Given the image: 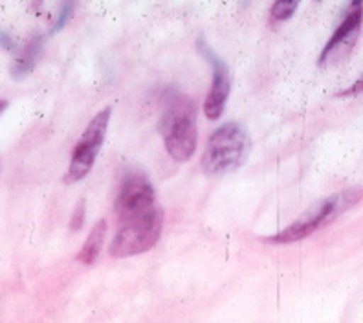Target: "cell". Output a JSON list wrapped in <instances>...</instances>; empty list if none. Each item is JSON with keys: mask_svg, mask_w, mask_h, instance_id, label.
<instances>
[{"mask_svg": "<svg viewBox=\"0 0 363 323\" xmlns=\"http://www.w3.org/2000/svg\"><path fill=\"white\" fill-rule=\"evenodd\" d=\"M111 116L112 106H105L90 121L89 127L84 128L83 136L79 138L76 149L72 153L70 165H68V171L65 175V182L67 184L83 180L92 171L94 162L98 158L99 149H101L103 142H105V134L106 128H108V124H111Z\"/></svg>", "mask_w": 363, "mask_h": 323, "instance_id": "obj_5", "label": "cell"}, {"mask_svg": "<svg viewBox=\"0 0 363 323\" xmlns=\"http://www.w3.org/2000/svg\"><path fill=\"white\" fill-rule=\"evenodd\" d=\"M6 106H8V102H6V99H0V114L4 112Z\"/></svg>", "mask_w": 363, "mask_h": 323, "instance_id": "obj_16", "label": "cell"}, {"mask_svg": "<svg viewBox=\"0 0 363 323\" xmlns=\"http://www.w3.org/2000/svg\"><path fill=\"white\" fill-rule=\"evenodd\" d=\"M158 208L152 182L142 171H130L121 180L118 199H116V215L120 221L140 217Z\"/></svg>", "mask_w": 363, "mask_h": 323, "instance_id": "obj_6", "label": "cell"}, {"mask_svg": "<svg viewBox=\"0 0 363 323\" xmlns=\"http://www.w3.org/2000/svg\"><path fill=\"white\" fill-rule=\"evenodd\" d=\"M105 234H106V222L99 221L98 224L94 226L92 231H90L89 239L84 241L81 252L77 253V261L84 263V265H94V263L98 261V257L103 248V241H105Z\"/></svg>", "mask_w": 363, "mask_h": 323, "instance_id": "obj_10", "label": "cell"}, {"mask_svg": "<svg viewBox=\"0 0 363 323\" xmlns=\"http://www.w3.org/2000/svg\"><path fill=\"white\" fill-rule=\"evenodd\" d=\"M248 150V131L237 121H228L209 136L202 155V169L208 175L231 173L242 165Z\"/></svg>", "mask_w": 363, "mask_h": 323, "instance_id": "obj_2", "label": "cell"}, {"mask_svg": "<svg viewBox=\"0 0 363 323\" xmlns=\"http://www.w3.org/2000/svg\"><path fill=\"white\" fill-rule=\"evenodd\" d=\"M83 221H84V204L79 202L76 213H74V217H72V230H76V231L81 230Z\"/></svg>", "mask_w": 363, "mask_h": 323, "instance_id": "obj_13", "label": "cell"}, {"mask_svg": "<svg viewBox=\"0 0 363 323\" xmlns=\"http://www.w3.org/2000/svg\"><path fill=\"white\" fill-rule=\"evenodd\" d=\"M363 21V4L362 2H352L347 8L343 21L334 31V35L327 43L321 55H319V65H330V62H337L341 59H345L350 53V50L354 48L356 40L359 35V28H362Z\"/></svg>", "mask_w": 363, "mask_h": 323, "instance_id": "obj_7", "label": "cell"}, {"mask_svg": "<svg viewBox=\"0 0 363 323\" xmlns=\"http://www.w3.org/2000/svg\"><path fill=\"white\" fill-rule=\"evenodd\" d=\"M162 228H164V209L160 206L145 215L120 221V228L112 239L108 253L121 259V257L149 252L158 243Z\"/></svg>", "mask_w": 363, "mask_h": 323, "instance_id": "obj_4", "label": "cell"}, {"mask_svg": "<svg viewBox=\"0 0 363 323\" xmlns=\"http://www.w3.org/2000/svg\"><path fill=\"white\" fill-rule=\"evenodd\" d=\"M74 8H76V6L72 4V2H65V4H62L61 11H59L57 21H55V23H53V26H52V33H55V31H59V30H62V28H65V24L70 21L72 13H74Z\"/></svg>", "mask_w": 363, "mask_h": 323, "instance_id": "obj_12", "label": "cell"}, {"mask_svg": "<svg viewBox=\"0 0 363 323\" xmlns=\"http://www.w3.org/2000/svg\"><path fill=\"white\" fill-rule=\"evenodd\" d=\"M363 92V75L359 77L358 81H356L354 84H350L349 89L343 90V92H340L341 98H349V96H356V94H362Z\"/></svg>", "mask_w": 363, "mask_h": 323, "instance_id": "obj_14", "label": "cell"}, {"mask_svg": "<svg viewBox=\"0 0 363 323\" xmlns=\"http://www.w3.org/2000/svg\"><path fill=\"white\" fill-rule=\"evenodd\" d=\"M160 134L165 149L174 162H187L195 155L199 143L196 106L189 98H174L160 118Z\"/></svg>", "mask_w": 363, "mask_h": 323, "instance_id": "obj_1", "label": "cell"}, {"mask_svg": "<svg viewBox=\"0 0 363 323\" xmlns=\"http://www.w3.org/2000/svg\"><path fill=\"white\" fill-rule=\"evenodd\" d=\"M199 52L202 53V58L211 65L213 68V83L211 90H209L208 98H206L204 103V112L209 120H218L224 112V106H226L228 98H230V90H231V75L230 68L217 53L209 48L208 43L204 40H199L196 45Z\"/></svg>", "mask_w": 363, "mask_h": 323, "instance_id": "obj_8", "label": "cell"}, {"mask_svg": "<svg viewBox=\"0 0 363 323\" xmlns=\"http://www.w3.org/2000/svg\"><path fill=\"white\" fill-rule=\"evenodd\" d=\"M296 9L297 2H294V0H281V2H275V4L272 6L270 15L274 21H286V18H290L296 13Z\"/></svg>", "mask_w": 363, "mask_h": 323, "instance_id": "obj_11", "label": "cell"}, {"mask_svg": "<svg viewBox=\"0 0 363 323\" xmlns=\"http://www.w3.org/2000/svg\"><path fill=\"white\" fill-rule=\"evenodd\" d=\"M40 48H43V37H33V39L24 46V50L21 52V55L17 58V61L13 62L11 67V77L17 81H23L24 77L31 74L33 67H35L37 58H39Z\"/></svg>", "mask_w": 363, "mask_h": 323, "instance_id": "obj_9", "label": "cell"}, {"mask_svg": "<svg viewBox=\"0 0 363 323\" xmlns=\"http://www.w3.org/2000/svg\"><path fill=\"white\" fill-rule=\"evenodd\" d=\"M359 197H362V191L359 190L340 191L336 195L328 197V199L315 204L314 208H311L308 212L303 213L297 221H294V224L284 228L279 234L272 235V237H268L266 241L274 244H290L305 239V237L312 235L314 231H318L319 228L330 224V222L336 217H340L343 212L352 208V206L359 200Z\"/></svg>", "mask_w": 363, "mask_h": 323, "instance_id": "obj_3", "label": "cell"}, {"mask_svg": "<svg viewBox=\"0 0 363 323\" xmlns=\"http://www.w3.org/2000/svg\"><path fill=\"white\" fill-rule=\"evenodd\" d=\"M0 46L6 50H9V52H15V50H17L15 40L11 39V35H9L8 31H4V30H0Z\"/></svg>", "mask_w": 363, "mask_h": 323, "instance_id": "obj_15", "label": "cell"}]
</instances>
